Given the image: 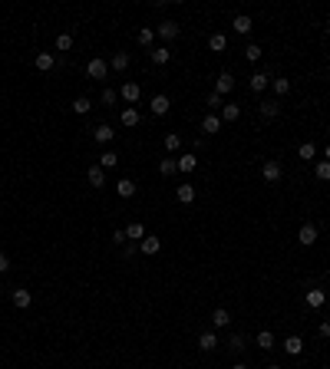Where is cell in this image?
Here are the masks:
<instances>
[{
    "mask_svg": "<svg viewBox=\"0 0 330 369\" xmlns=\"http://www.w3.org/2000/svg\"><path fill=\"white\" fill-rule=\"evenodd\" d=\"M106 73H109V63L106 60L96 56V60L86 63V76H89V79H106Z\"/></svg>",
    "mask_w": 330,
    "mask_h": 369,
    "instance_id": "cell-1",
    "label": "cell"
},
{
    "mask_svg": "<svg viewBox=\"0 0 330 369\" xmlns=\"http://www.w3.org/2000/svg\"><path fill=\"white\" fill-rule=\"evenodd\" d=\"M261 175H264V182L277 185V182H281V175H284V168H281V162H277V158H271V162H264Z\"/></svg>",
    "mask_w": 330,
    "mask_h": 369,
    "instance_id": "cell-2",
    "label": "cell"
},
{
    "mask_svg": "<svg viewBox=\"0 0 330 369\" xmlns=\"http://www.w3.org/2000/svg\"><path fill=\"white\" fill-rule=\"evenodd\" d=\"M156 33H159V37H162L165 43H168V40H175V37H179V33H182V26L175 23V20H162V23L156 26Z\"/></svg>",
    "mask_w": 330,
    "mask_h": 369,
    "instance_id": "cell-3",
    "label": "cell"
},
{
    "mask_svg": "<svg viewBox=\"0 0 330 369\" xmlns=\"http://www.w3.org/2000/svg\"><path fill=\"white\" fill-rule=\"evenodd\" d=\"M221 116L218 112H208L205 116V119H201V132H205V135H218V132H221Z\"/></svg>",
    "mask_w": 330,
    "mask_h": 369,
    "instance_id": "cell-4",
    "label": "cell"
},
{
    "mask_svg": "<svg viewBox=\"0 0 330 369\" xmlns=\"http://www.w3.org/2000/svg\"><path fill=\"white\" fill-rule=\"evenodd\" d=\"M248 86L255 89V93H264V89L271 86V73H264V69H258V73H251V79H248Z\"/></svg>",
    "mask_w": 330,
    "mask_h": 369,
    "instance_id": "cell-5",
    "label": "cell"
},
{
    "mask_svg": "<svg viewBox=\"0 0 330 369\" xmlns=\"http://www.w3.org/2000/svg\"><path fill=\"white\" fill-rule=\"evenodd\" d=\"M231 30H235V33H241V37H248V33L255 30V23H251V17H248V13H238V17L231 20Z\"/></svg>",
    "mask_w": 330,
    "mask_h": 369,
    "instance_id": "cell-6",
    "label": "cell"
},
{
    "mask_svg": "<svg viewBox=\"0 0 330 369\" xmlns=\"http://www.w3.org/2000/svg\"><path fill=\"white\" fill-rule=\"evenodd\" d=\"M86 182H89V188H103L106 185V172H103L99 165H89L86 168Z\"/></svg>",
    "mask_w": 330,
    "mask_h": 369,
    "instance_id": "cell-7",
    "label": "cell"
},
{
    "mask_svg": "<svg viewBox=\"0 0 330 369\" xmlns=\"http://www.w3.org/2000/svg\"><path fill=\"white\" fill-rule=\"evenodd\" d=\"M149 109H152V116H168V109H172V99H168V96H162V93H159L156 99L149 102Z\"/></svg>",
    "mask_w": 330,
    "mask_h": 369,
    "instance_id": "cell-8",
    "label": "cell"
},
{
    "mask_svg": "<svg viewBox=\"0 0 330 369\" xmlns=\"http://www.w3.org/2000/svg\"><path fill=\"white\" fill-rule=\"evenodd\" d=\"M231 89H235V76H231V73H221L218 79H215V93H218V96H228Z\"/></svg>",
    "mask_w": 330,
    "mask_h": 369,
    "instance_id": "cell-9",
    "label": "cell"
},
{
    "mask_svg": "<svg viewBox=\"0 0 330 369\" xmlns=\"http://www.w3.org/2000/svg\"><path fill=\"white\" fill-rule=\"evenodd\" d=\"M33 66H37L40 73H50V69L56 66V56L53 53H37V56H33Z\"/></svg>",
    "mask_w": 330,
    "mask_h": 369,
    "instance_id": "cell-10",
    "label": "cell"
},
{
    "mask_svg": "<svg viewBox=\"0 0 330 369\" xmlns=\"http://www.w3.org/2000/svg\"><path fill=\"white\" fill-rule=\"evenodd\" d=\"M297 241H300V244H304V247L317 244V228H314V224H304V228H300V231H297Z\"/></svg>",
    "mask_w": 330,
    "mask_h": 369,
    "instance_id": "cell-11",
    "label": "cell"
},
{
    "mask_svg": "<svg viewBox=\"0 0 330 369\" xmlns=\"http://www.w3.org/2000/svg\"><path fill=\"white\" fill-rule=\"evenodd\" d=\"M30 303H33V294H30V290H27V287H17V290H13V307L27 310V307H30Z\"/></svg>",
    "mask_w": 330,
    "mask_h": 369,
    "instance_id": "cell-12",
    "label": "cell"
},
{
    "mask_svg": "<svg viewBox=\"0 0 330 369\" xmlns=\"http://www.w3.org/2000/svg\"><path fill=\"white\" fill-rule=\"evenodd\" d=\"M119 96H122L125 102H139V96H142V86H139V82H125V86L119 89Z\"/></svg>",
    "mask_w": 330,
    "mask_h": 369,
    "instance_id": "cell-13",
    "label": "cell"
},
{
    "mask_svg": "<svg viewBox=\"0 0 330 369\" xmlns=\"http://www.w3.org/2000/svg\"><path fill=\"white\" fill-rule=\"evenodd\" d=\"M112 135H116V132H112V125H106V122L93 129V138H96L99 145H109V142H112Z\"/></svg>",
    "mask_w": 330,
    "mask_h": 369,
    "instance_id": "cell-14",
    "label": "cell"
},
{
    "mask_svg": "<svg viewBox=\"0 0 330 369\" xmlns=\"http://www.w3.org/2000/svg\"><path fill=\"white\" fill-rule=\"evenodd\" d=\"M109 69L112 73H125V69H129V53H112Z\"/></svg>",
    "mask_w": 330,
    "mask_h": 369,
    "instance_id": "cell-15",
    "label": "cell"
},
{
    "mask_svg": "<svg viewBox=\"0 0 330 369\" xmlns=\"http://www.w3.org/2000/svg\"><path fill=\"white\" fill-rule=\"evenodd\" d=\"M235 119H241V106H238V102H224L221 106V122H235Z\"/></svg>",
    "mask_w": 330,
    "mask_h": 369,
    "instance_id": "cell-16",
    "label": "cell"
},
{
    "mask_svg": "<svg viewBox=\"0 0 330 369\" xmlns=\"http://www.w3.org/2000/svg\"><path fill=\"white\" fill-rule=\"evenodd\" d=\"M304 300H307V307L317 310V307H324V303H327V294H324V290H307Z\"/></svg>",
    "mask_w": 330,
    "mask_h": 369,
    "instance_id": "cell-17",
    "label": "cell"
},
{
    "mask_svg": "<svg viewBox=\"0 0 330 369\" xmlns=\"http://www.w3.org/2000/svg\"><path fill=\"white\" fill-rule=\"evenodd\" d=\"M149 60L156 63V66H165V63L172 60V50H168V46H156V50L149 53Z\"/></svg>",
    "mask_w": 330,
    "mask_h": 369,
    "instance_id": "cell-18",
    "label": "cell"
},
{
    "mask_svg": "<svg viewBox=\"0 0 330 369\" xmlns=\"http://www.w3.org/2000/svg\"><path fill=\"white\" fill-rule=\"evenodd\" d=\"M215 346H218V333H212V330H208V333H201V336H198V350L212 353Z\"/></svg>",
    "mask_w": 330,
    "mask_h": 369,
    "instance_id": "cell-19",
    "label": "cell"
},
{
    "mask_svg": "<svg viewBox=\"0 0 330 369\" xmlns=\"http://www.w3.org/2000/svg\"><path fill=\"white\" fill-rule=\"evenodd\" d=\"M175 198H179L182 205H192L195 201V185H179L175 188Z\"/></svg>",
    "mask_w": 330,
    "mask_h": 369,
    "instance_id": "cell-20",
    "label": "cell"
},
{
    "mask_svg": "<svg viewBox=\"0 0 330 369\" xmlns=\"http://www.w3.org/2000/svg\"><path fill=\"white\" fill-rule=\"evenodd\" d=\"M116 191H119V198H132V194H136V182H132V178H119Z\"/></svg>",
    "mask_w": 330,
    "mask_h": 369,
    "instance_id": "cell-21",
    "label": "cell"
},
{
    "mask_svg": "<svg viewBox=\"0 0 330 369\" xmlns=\"http://www.w3.org/2000/svg\"><path fill=\"white\" fill-rule=\"evenodd\" d=\"M255 343L261 346V350H274V343H277V339H274V333H271V330H261V333L255 336Z\"/></svg>",
    "mask_w": 330,
    "mask_h": 369,
    "instance_id": "cell-22",
    "label": "cell"
},
{
    "mask_svg": "<svg viewBox=\"0 0 330 369\" xmlns=\"http://www.w3.org/2000/svg\"><path fill=\"white\" fill-rule=\"evenodd\" d=\"M175 162H179V172H185V175L198 168V158H195L192 152H188V155H182V158H175Z\"/></svg>",
    "mask_w": 330,
    "mask_h": 369,
    "instance_id": "cell-23",
    "label": "cell"
},
{
    "mask_svg": "<svg viewBox=\"0 0 330 369\" xmlns=\"http://www.w3.org/2000/svg\"><path fill=\"white\" fill-rule=\"evenodd\" d=\"M208 50H215V53L228 50V37H224V33H212V37H208Z\"/></svg>",
    "mask_w": 330,
    "mask_h": 369,
    "instance_id": "cell-24",
    "label": "cell"
},
{
    "mask_svg": "<svg viewBox=\"0 0 330 369\" xmlns=\"http://www.w3.org/2000/svg\"><path fill=\"white\" fill-rule=\"evenodd\" d=\"M258 112H261V119H277L281 102H261V106H258Z\"/></svg>",
    "mask_w": 330,
    "mask_h": 369,
    "instance_id": "cell-25",
    "label": "cell"
},
{
    "mask_svg": "<svg viewBox=\"0 0 330 369\" xmlns=\"http://www.w3.org/2000/svg\"><path fill=\"white\" fill-rule=\"evenodd\" d=\"M284 350L291 353V356H300V353H304V339H300V336H287L284 339Z\"/></svg>",
    "mask_w": 330,
    "mask_h": 369,
    "instance_id": "cell-26",
    "label": "cell"
},
{
    "mask_svg": "<svg viewBox=\"0 0 330 369\" xmlns=\"http://www.w3.org/2000/svg\"><path fill=\"white\" fill-rule=\"evenodd\" d=\"M96 165H99L103 172H109V168H116V165H119V155H116V152H103Z\"/></svg>",
    "mask_w": 330,
    "mask_h": 369,
    "instance_id": "cell-27",
    "label": "cell"
},
{
    "mask_svg": "<svg viewBox=\"0 0 330 369\" xmlns=\"http://www.w3.org/2000/svg\"><path fill=\"white\" fill-rule=\"evenodd\" d=\"M125 238H132V241H136V244H142V238H145V228L139 224V221H132V224L125 228Z\"/></svg>",
    "mask_w": 330,
    "mask_h": 369,
    "instance_id": "cell-28",
    "label": "cell"
},
{
    "mask_svg": "<svg viewBox=\"0 0 330 369\" xmlns=\"http://www.w3.org/2000/svg\"><path fill=\"white\" fill-rule=\"evenodd\" d=\"M139 247H142V254H159L162 241H159V238H149V234H145V238H142V244H139Z\"/></svg>",
    "mask_w": 330,
    "mask_h": 369,
    "instance_id": "cell-29",
    "label": "cell"
},
{
    "mask_svg": "<svg viewBox=\"0 0 330 369\" xmlns=\"http://www.w3.org/2000/svg\"><path fill=\"white\" fill-rule=\"evenodd\" d=\"M119 122H122V125H129V129H132V125H139V109H122V116H119Z\"/></svg>",
    "mask_w": 330,
    "mask_h": 369,
    "instance_id": "cell-30",
    "label": "cell"
},
{
    "mask_svg": "<svg viewBox=\"0 0 330 369\" xmlns=\"http://www.w3.org/2000/svg\"><path fill=\"white\" fill-rule=\"evenodd\" d=\"M212 323H215V326H218V330H221V326H228V323H231V313L224 310V307H218V310L212 313Z\"/></svg>",
    "mask_w": 330,
    "mask_h": 369,
    "instance_id": "cell-31",
    "label": "cell"
},
{
    "mask_svg": "<svg viewBox=\"0 0 330 369\" xmlns=\"http://www.w3.org/2000/svg\"><path fill=\"white\" fill-rule=\"evenodd\" d=\"M297 155L304 158V162H311V158L317 155V145H314V142H300V145H297Z\"/></svg>",
    "mask_w": 330,
    "mask_h": 369,
    "instance_id": "cell-32",
    "label": "cell"
},
{
    "mask_svg": "<svg viewBox=\"0 0 330 369\" xmlns=\"http://www.w3.org/2000/svg\"><path fill=\"white\" fill-rule=\"evenodd\" d=\"M271 86H274L277 96H287V93H291V79H284V76H274V79H271Z\"/></svg>",
    "mask_w": 330,
    "mask_h": 369,
    "instance_id": "cell-33",
    "label": "cell"
},
{
    "mask_svg": "<svg viewBox=\"0 0 330 369\" xmlns=\"http://www.w3.org/2000/svg\"><path fill=\"white\" fill-rule=\"evenodd\" d=\"M89 109H93V102H89L86 96H80V99H73V112H76V116H86Z\"/></svg>",
    "mask_w": 330,
    "mask_h": 369,
    "instance_id": "cell-34",
    "label": "cell"
},
{
    "mask_svg": "<svg viewBox=\"0 0 330 369\" xmlns=\"http://www.w3.org/2000/svg\"><path fill=\"white\" fill-rule=\"evenodd\" d=\"M159 172H162L165 178L175 175V172H179V162H175V158H162V162H159Z\"/></svg>",
    "mask_w": 330,
    "mask_h": 369,
    "instance_id": "cell-35",
    "label": "cell"
},
{
    "mask_svg": "<svg viewBox=\"0 0 330 369\" xmlns=\"http://www.w3.org/2000/svg\"><path fill=\"white\" fill-rule=\"evenodd\" d=\"M56 50H60V53L73 50V33H60V37H56Z\"/></svg>",
    "mask_w": 330,
    "mask_h": 369,
    "instance_id": "cell-36",
    "label": "cell"
},
{
    "mask_svg": "<svg viewBox=\"0 0 330 369\" xmlns=\"http://www.w3.org/2000/svg\"><path fill=\"white\" fill-rule=\"evenodd\" d=\"M314 175H317L320 182H330V162H317L314 165Z\"/></svg>",
    "mask_w": 330,
    "mask_h": 369,
    "instance_id": "cell-37",
    "label": "cell"
},
{
    "mask_svg": "<svg viewBox=\"0 0 330 369\" xmlns=\"http://www.w3.org/2000/svg\"><path fill=\"white\" fill-rule=\"evenodd\" d=\"M152 40H156V30L142 26V30H139V46H152Z\"/></svg>",
    "mask_w": 330,
    "mask_h": 369,
    "instance_id": "cell-38",
    "label": "cell"
},
{
    "mask_svg": "<svg viewBox=\"0 0 330 369\" xmlns=\"http://www.w3.org/2000/svg\"><path fill=\"white\" fill-rule=\"evenodd\" d=\"M179 149H182V138L175 135V132H168L165 135V152H179Z\"/></svg>",
    "mask_w": 330,
    "mask_h": 369,
    "instance_id": "cell-39",
    "label": "cell"
},
{
    "mask_svg": "<svg viewBox=\"0 0 330 369\" xmlns=\"http://www.w3.org/2000/svg\"><path fill=\"white\" fill-rule=\"evenodd\" d=\"M261 46H258V43H248V50H244V60H251V63H258V60H261Z\"/></svg>",
    "mask_w": 330,
    "mask_h": 369,
    "instance_id": "cell-40",
    "label": "cell"
},
{
    "mask_svg": "<svg viewBox=\"0 0 330 369\" xmlns=\"http://www.w3.org/2000/svg\"><path fill=\"white\" fill-rule=\"evenodd\" d=\"M228 350H231V353H241V350H244V336H238V333H235V336L228 339Z\"/></svg>",
    "mask_w": 330,
    "mask_h": 369,
    "instance_id": "cell-41",
    "label": "cell"
},
{
    "mask_svg": "<svg viewBox=\"0 0 330 369\" xmlns=\"http://www.w3.org/2000/svg\"><path fill=\"white\" fill-rule=\"evenodd\" d=\"M116 99H119L116 89H103V102H106V106H116Z\"/></svg>",
    "mask_w": 330,
    "mask_h": 369,
    "instance_id": "cell-42",
    "label": "cell"
},
{
    "mask_svg": "<svg viewBox=\"0 0 330 369\" xmlns=\"http://www.w3.org/2000/svg\"><path fill=\"white\" fill-rule=\"evenodd\" d=\"M208 106H212L215 112H218V109L224 106V96H218V93H212V96H208Z\"/></svg>",
    "mask_w": 330,
    "mask_h": 369,
    "instance_id": "cell-43",
    "label": "cell"
},
{
    "mask_svg": "<svg viewBox=\"0 0 330 369\" xmlns=\"http://www.w3.org/2000/svg\"><path fill=\"white\" fill-rule=\"evenodd\" d=\"M112 244H125V231H112Z\"/></svg>",
    "mask_w": 330,
    "mask_h": 369,
    "instance_id": "cell-44",
    "label": "cell"
},
{
    "mask_svg": "<svg viewBox=\"0 0 330 369\" xmlns=\"http://www.w3.org/2000/svg\"><path fill=\"white\" fill-rule=\"evenodd\" d=\"M317 333H320V336H324V339L330 336V320H324V323H320V330H317Z\"/></svg>",
    "mask_w": 330,
    "mask_h": 369,
    "instance_id": "cell-45",
    "label": "cell"
},
{
    "mask_svg": "<svg viewBox=\"0 0 330 369\" xmlns=\"http://www.w3.org/2000/svg\"><path fill=\"white\" fill-rule=\"evenodd\" d=\"M10 270V261H7V254H0V274H7Z\"/></svg>",
    "mask_w": 330,
    "mask_h": 369,
    "instance_id": "cell-46",
    "label": "cell"
},
{
    "mask_svg": "<svg viewBox=\"0 0 330 369\" xmlns=\"http://www.w3.org/2000/svg\"><path fill=\"white\" fill-rule=\"evenodd\" d=\"M324 162H330V145H327V149H324Z\"/></svg>",
    "mask_w": 330,
    "mask_h": 369,
    "instance_id": "cell-47",
    "label": "cell"
},
{
    "mask_svg": "<svg viewBox=\"0 0 330 369\" xmlns=\"http://www.w3.org/2000/svg\"><path fill=\"white\" fill-rule=\"evenodd\" d=\"M231 369H248V366H244V363H235V366H231Z\"/></svg>",
    "mask_w": 330,
    "mask_h": 369,
    "instance_id": "cell-48",
    "label": "cell"
},
{
    "mask_svg": "<svg viewBox=\"0 0 330 369\" xmlns=\"http://www.w3.org/2000/svg\"><path fill=\"white\" fill-rule=\"evenodd\" d=\"M268 369H284V366H274V363H271V366H268Z\"/></svg>",
    "mask_w": 330,
    "mask_h": 369,
    "instance_id": "cell-49",
    "label": "cell"
},
{
    "mask_svg": "<svg viewBox=\"0 0 330 369\" xmlns=\"http://www.w3.org/2000/svg\"><path fill=\"white\" fill-rule=\"evenodd\" d=\"M324 33H327V40H330V23H327V30H324Z\"/></svg>",
    "mask_w": 330,
    "mask_h": 369,
    "instance_id": "cell-50",
    "label": "cell"
}]
</instances>
